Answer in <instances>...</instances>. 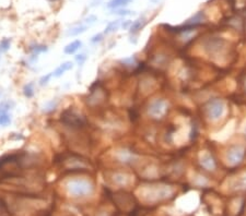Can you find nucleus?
I'll list each match as a JSON object with an SVG mask.
<instances>
[{
    "label": "nucleus",
    "instance_id": "1",
    "mask_svg": "<svg viewBox=\"0 0 246 216\" xmlns=\"http://www.w3.org/2000/svg\"><path fill=\"white\" fill-rule=\"evenodd\" d=\"M68 192L73 197H84L92 192V184L84 179H72L67 184Z\"/></svg>",
    "mask_w": 246,
    "mask_h": 216
},
{
    "label": "nucleus",
    "instance_id": "2",
    "mask_svg": "<svg viewBox=\"0 0 246 216\" xmlns=\"http://www.w3.org/2000/svg\"><path fill=\"white\" fill-rule=\"evenodd\" d=\"M224 103L221 99H212L207 106V113L210 119L218 120L224 114Z\"/></svg>",
    "mask_w": 246,
    "mask_h": 216
},
{
    "label": "nucleus",
    "instance_id": "3",
    "mask_svg": "<svg viewBox=\"0 0 246 216\" xmlns=\"http://www.w3.org/2000/svg\"><path fill=\"white\" fill-rule=\"evenodd\" d=\"M167 110V104L164 99H156L150 104L148 113L151 117L161 118L165 115Z\"/></svg>",
    "mask_w": 246,
    "mask_h": 216
},
{
    "label": "nucleus",
    "instance_id": "4",
    "mask_svg": "<svg viewBox=\"0 0 246 216\" xmlns=\"http://www.w3.org/2000/svg\"><path fill=\"white\" fill-rule=\"evenodd\" d=\"M244 157V149L242 146H234L228 152V162L235 166L242 162Z\"/></svg>",
    "mask_w": 246,
    "mask_h": 216
},
{
    "label": "nucleus",
    "instance_id": "5",
    "mask_svg": "<svg viewBox=\"0 0 246 216\" xmlns=\"http://www.w3.org/2000/svg\"><path fill=\"white\" fill-rule=\"evenodd\" d=\"M200 163H201L202 167H204V169H208V170L216 169V161H214L213 157L210 154H208V153L202 155L201 158H200Z\"/></svg>",
    "mask_w": 246,
    "mask_h": 216
},
{
    "label": "nucleus",
    "instance_id": "6",
    "mask_svg": "<svg viewBox=\"0 0 246 216\" xmlns=\"http://www.w3.org/2000/svg\"><path fill=\"white\" fill-rule=\"evenodd\" d=\"M72 67H73V63H72L71 61H66V62H64V63H61L60 66H59V67L53 72L54 76H55V78H60V76H63V74L65 73V72H67V71H69V70H71Z\"/></svg>",
    "mask_w": 246,
    "mask_h": 216
},
{
    "label": "nucleus",
    "instance_id": "7",
    "mask_svg": "<svg viewBox=\"0 0 246 216\" xmlns=\"http://www.w3.org/2000/svg\"><path fill=\"white\" fill-rule=\"evenodd\" d=\"M81 46H82V43L79 41V39H77V41H71L70 44H68L65 48H64V53H65L66 55H73L76 51L79 50Z\"/></svg>",
    "mask_w": 246,
    "mask_h": 216
},
{
    "label": "nucleus",
    "instance_id": "8",
    "mask_svg": "<svg viewBox=\"0 0 246 216\" xmlns=\"http://www.w3.org/2000/svg\"><path fill=\"white\" fill-rule=\"evenodd\" d=\"M131 0H111L108 1L106 5V7L108 9H117V8L124 7V6L128 5Z\"/></svg>",
    "mask_w": 246,
    "mask_h": 216
},
{
    "label": "nucleus",
    "instance_id": "9",
    "mask_svg": "<svg viewBox=\"0 0 246 216\" xmlns=\"http://www.w3.org/2000/svg\"><path fill=\"white\" fill-rule=\"evenodd\" d=\"M86 30H88V25H82V24H80V25H76L74 28H70V30L68 31L67 35L68 36H77V35L84 33Z\"/></svg>",
    "mask_w": 246,
    "mask_h": 216
},
{
    "label": "nucleus",
    "instance_id": "10",
    "mask_svg": "<svg viewBox=\"0 0 246 216\" xmlns=\"http://www.w3.org/2000/svg\"><path fill=\"white\" fill-rule=\"evenodd\" d=\"M121 23H123V22H121V20H116V21H113V22H111V23L106 26V28H105L104 34H109V33L116 32V31L118 30L119 26L121 25Z\"/></svg>",
    "mask_w": 246,
    "mask_h": 216
},
{
    "label": "nucleus",
    "instance_id": "11",
    "mask_svg": "<svg viewBox=\"0 0 246 216\" xmlns=\"http://www.w3.org/2000/svg\"><path fill=\"white\" fill-rule=\"evenodd\" d=\"M143 25H144V20H143V19H139V20L135 21V22L131 24V26H130V28H129L130 34H136V33H138L142 28H143Z\"/></svg>",
    "mask_w": 246,
    "mask_h": 216
},
{
    "label": "nucleus",
    "instance_id": "12",
    "mask_svg": "<svg viewBox=\"0 0 246 216\" xmlns=\"http://www.w3.org/2000/svg\"><path fill=\"white\" fill-rule=\"evenodd\" d=\"M48 50L47 46L45 45H35V46L31 47V51H32V57H37V56L40 55L42 53H45V51Z\"/></svg>",
    "mask_w": 246,
    "mask_h": 216
},
{
    "label": "nucleus",
    "instance_id": "13",
    "mask_svg": "<svg viewBox=\"0 0 246 216\" xmlns=\"http://www.w3.org/2000/svg\"><path fill=\"white\" fill-rule=\"evenodd\" d=\"M13 106H14V103L11 101H6V102H2V103H0V115L8 113Z\"/></svg>",
    "mask_w": 246,
    "mask_h": 216
},
{
    "label": "nucleus",
    "instance_id": "14",
    "mask_svg": "<svg viewBox=\"0 0 246 216\" xmlns=\"http://www.w3.org/2000/svg\"><path fill=\"white\" fill-rule=\"evenodd\" d=\"M23 94L25 95L28 98H30V97H32L33 95H34V84H33L32 82L29 83V84H26V85H24Z\"/></svg>",
    "mask_w": 246,
    "mask_h": 216
},
{
    "label": "nucleus",
    "instance_id": "15",
    "mask_svg": "<svg viewBox=\"0 0 246 216\" xmlns=\"http://www.w3.org/2000/svg\"><path fill=\"white\" fill-rule=\"evenodd\" d=\"M11 123V116L9 115V113H6L0 115V126L1 127H8Z\"/></svg>",
    "mask_w": 246,
    "mask_h": 216
},
{
    "label": "nucleus",
    "instance_id": "16",
    "mask_svg": "<svg viewBox=\"0 0 246 216\" xmlns=\"http://www.w3.org/2000/svg\"><path fill=\"white\" fill-rule=\"evenodd\" d=\"M10 46H11V39L3 38L2 41H0V51L1 53H6L7 50H9Z\"/></svg>",
    "mask_w": 246,
    "mask_h": 216
},
{
    "label": "nucleus",
    "instance_id": "17",
    "mask_svg": "<svg viewBox=\"0 0 246 216\" xmlns=\"http://www.w3.org/2000/svg\"><path fill=\"white\" fill-rule=\"evenodd\" d=\"M51 76H54V73H53V72H51V73L46 74V76H43L42 78L40 79V85H42V86L46 85L47 83L49 82V80H51Z\"/></svg>",
    "mask_w": 246,
    "mask_h": 216
},
{
    "label": "nucleus",
    "instance_id": "18",
    "mask_svg": "<svg viewBox=\"0 0 246 216\" xmlns=\"http://www.w3.org/2000/svg\"><path fill=\"white\" fill-rule=\"evenodd\" d=\"M56 105H57V103H56V102H54V101L48 102V103H47L46 105H45L44 110L45 111H51V110H53V109H55Z\"/></svg>",
    "mask_w": 246,
    "mask_h": 216
},
{
    "label": "nucleus",
    "instance_id": "19",
    "mask_svg": "<svg viewBox=\"0 0 246 216\" xmlns=\"http://www.w3.org/2000/svg\"><path fill=\"white\" fill-rule=\"evenodd\" d=\"M103 37H104V34H102V33H99V34L94 35V36L91 38V43H93V44L99 43V41H103Z\"/></svg>",
    "mask_w": 246,
    "mask_h": 216
},
{
    "label": "nucleus",
    "instance_id": "20",
    "mask_svg": "<svg viewBox=\"0 0 246 216\" xmlns=\"http://www.w3.org/2000/svg\"><path fill=\"white\" fill-rule=\"evenodd\" d=\"M96 21H98V18H96L95 15H89L88 18L84 20V22H86V24H89V25H91V24H93V23H95Z\"/></svg>",
    "mask_w": 246,
    "mask_h": 216
},
{
    "label": "nucleus",
    "instance_id": "21",
    "mask_svg": "<svg viewBox=\"0 0 246 216\" xmlns=\"http://www.w3.org/2000/svg\"><path fill=\"white\" fill-rule=\"evenodd\" d=\"M121 62H123V63H126V66H134L136 60L134 57H129V58H126V59H123Z\"/></svg>",
    "mask_w": 246,
    "mask_h": 216
},
{
    "label": "nucleus",
    "instance_id": "22",
    "mask_svg": "<svg viewBox=\"0 0 246 216\" xmlns=\"http://www.w3.org/2000/svg\"><path fill=\"white\" fill-rule=\"evenodd\" d=\"M115 14H118V15H129V14H131V11H129V10H125V9H121V10H116V11H114Z\"/></svg>",
    "mask_w": 246,
    "mask_h": 216
},
{
    "label": "nucleus",
    "instance_id": "23",
    "mask_svg": "<svg viewBox=\"0 0 246 216\" xmlns=\"http://www.w3.org/2000/svg\"><path fill=\"white\" fill-rule=\"evenodd\" d=\"M86 60V55H78L76 56V61L78 62L79 64H82L84 61Z\"/></svg>",
    "mask_w": 246,
    "mask_h": 216
},
{
    "label": "nucleus",
    "instance_id": "24",
    "mask_svg": "<svg viewBox=\"0 0 246 216\" xmlns=\"http://www.w3.org/2000/svg\"><path fill=\"white\" fill-rule=\"evenodd\" d=\"M131 24H132V22H131V21H129V20H127V21H124L123 23H121V28H123L124 30H127V28H130V26H131Z\"/></svg>",
    "mask_w": 246,
    "mask_h": 216
},
{
    "label": "nucleus",
    "instance_id": "25",
    "mask_svg": "<svg viewBox=\"0 0 246 216\" xmlns=\"http://www.w3.org/2000/svg\"><path fill=\"white\" fill-rule=\"evenodd\" d=\"M10 158H12V156H3V157H1V158H0V167H1L3 164L7 163L8 159H10Z\"/></svg>",
    "mask_w": 246,
    "mask_h": 216
},
{
    "label": "nucleus",
    "instance_id": "26",
    "mask_svg": "<svg viewBox=\"0 0 246 216\" xmlns=\"http://www.w3.org/2000/svg\"><path fill=\"white\" fill-rule=\"evenodd\" d=\"M101 1H102V0H92V5H91V7H95V6L100 5Z\"/></svg>",
    "mask_w": 246,
    "mask_h": 216
},
{
    "label": "nucleus",
    "instance_id": "27",
    "mask_svg": "<svg viewBox=\"0 0 246 216\" xmlns=\"http://www.w3.org/2000/svg\"><path fill=\"white\" fill-rule=\"evenodd\" d=\"M0 96H1V91H0Z\"/></svg>",
    "mask_w": 246,
    "mask_h": 216
},
{
    "label": "nucleus",
    "instance_id": "28",
    "mask_svg": "<svg viewBox=\"0 0 246 216\" xmlns=\"http://www.w3.org/2000/svg\"><path fill=\"white\" fill-rule=\"evenodd\" d=\"M245 131H246V130H245Z\"/></svg>",
    "mask_w": 246,
    "mask_h": 216
}]
</instances>
